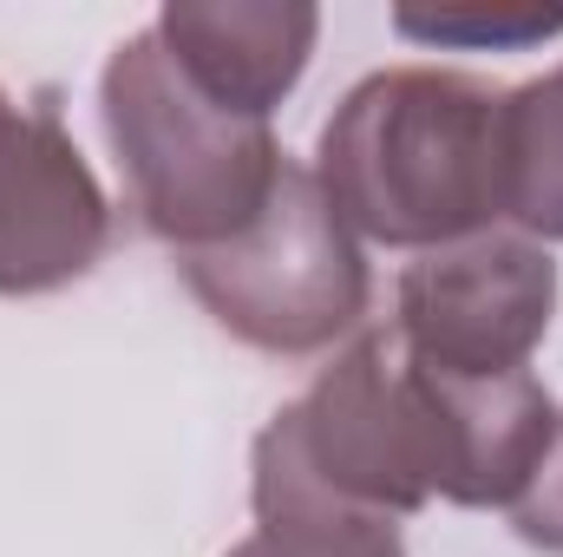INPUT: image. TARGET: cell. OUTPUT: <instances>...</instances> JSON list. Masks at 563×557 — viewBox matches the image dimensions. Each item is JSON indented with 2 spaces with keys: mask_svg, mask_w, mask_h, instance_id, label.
Returning <instances> with one entry per match:
<instances>
[{
  "mask_svg": "<svg viewBox=\"0 0 563 557\" xmlns=\"http://www.w3.org/2000/svg\"><path fill=\"white\" fill-rule=\"evenodd\" d=\"M263 433L321 492L380 518H407L432 499L511 512L551 452L558 401L531 368L452 374L394 328H367Z\"/></svg>",
  "mask_w": 563,
  "mask_h": 557,
  "instance_id": "cell-1",
  "label": "cell"
},
{
  "mask_svg": "<svg viewBox=\"0 0 563 557\" xmlns=\"http://www.w3.org/2000/svg\"><path fill=\"white\" fill-rule=\"evenodd\" d=\"M314 184L334 217L387 250H445L505 217V92L472 73L394 66L321 125Z\"/></svg>",
  "mask_w": 563,
  "mask_h": 557,
  "instance_id": "cell-2",
  "label": "cell"
},
{
  "mask_svg": "<svg viewBox=\"0 0 563 557\" xmlns=\"http://www.w3.org/2000/svg\"><path fill=\"white\" fill-rule=\"evenodd\" d=\"M99 119L119 151L144 230L164 237L177 256L243 237L269 210L288 164L269 119H243L217 106L170 59L157 26L112 46L99 73Z\"/></svg>",
  "mask_w": 563,
  "mask_h": 557,
  "instance_id": "cell-3",
  "label": "cell"
},
{
  "mask_svg": "<svg viewBox=\"0 0 563 557\" xmlns=\"http://www.w3.org/2000/svg\"><path fill=\"white\" fill-rule=\"evenodd\" d=\"M177 270L190 282V295L217 315V328H230L236 341L263 354L334 348L341 335L361 328L367 295H374L361 237L334 217L328 190L295 157L282 164L269 210L243 237L217 250H190L177 256Z\"/></svg>",
  "mask_w": 563,
  "mask_h": 557,
  "instance_id": "cell-4",
  "label": "cell"
},
{
  "mask_svg": "<svg viewBox=\"0 0 563 557\" xmlns=\"http://www.w3.org/2000/svg\"><path fill=\"white\" fill-rule=\"evenodd\" d=\"M558 315V263L531 237H465L400 276L394 335L452 374H525Z\"/></svg>",
  "mask_w": 563,
  "mask_h": 557,
  "instance_id": "cell-5",
  "label": "cell"
},
{
  "mask_svg": "<svg viewBox=\"0 0 563 557\" xmlns=\"http://www.w3.org/2000/svg\"><path fill=\"white\" fill-rule=\"evenodd\" d=\"M112 243V204L53 106L0 92V295H53L92 276Z\"/></svg>",
  "mask_w": 563,
  "mask_h": 557,
  "instance_id": "cell-6",
  "label": "cell"
},
{
  "mask_svg": "<svg viewBox=\"0 0 563 557\" xmlns=\"http://www.w3.org/2000/svg\"><path fill=\"white\" fill-rule=\"evenodd\" d=\"M151 26L217 106L269 119L308 73L321 13L301 0H170Z\"/></svg>",
  "mask_w": 563,
  "mask_h": 557,
  "instance_id": "cell-7",
  "label": "cell"
},
{
  "mask_svg": "<svg viewBox=\"0 0 563 557\" xmlns=\"http://www.w3.org/2000/svg\"><path fill=\"white\" fill-rule=\"evenodd\" d=\"M250 505H256V532L230 557H407L400 545V518L361 512L334 492H321L276 439H256L250 459Z\"/></svg>",
  "mask_w": 563,
  "mask_h": 557,
  "instance_id": "cell-8",
  "label": "cell"
},
{
  "mask_svg": "<svg viewBox=\"0 0 563 557\" xmlns=\"http://www.w3.org/2000/svg\"><path fill=\"white\" fill-rule=\"evenodd\" d=\"M505 217L531 243H563V66L505 92Z\"/></svg>",
  "mask_w": 563,
  "mask_h": 557,
  "instance_id": "cell-9",
  "label": "cell"
},
{
  "mask_svg": "<svg viewBox=\"0 0 563 557\" xmlns=\"http://www.w3.org/2000/svg\"><path fill=\"white\" fill-rule=\"evenodd\" d=\"M394 26L407 40L426 46H492V53H511V46H531V40H551L563 33V7H400Z\"/></svg>",
  "mask_w": 563,
  "mask_h": 557,
  "instance_id": "cell-10",
  "label": "cell"
},
{
  "mask_svg": "<svg viewBox=\"0 0 563 557\" xmlns=\"http://www.w3.org/2000/svg\"><path fill=\"white\" fill-rule=\"evenodd\" d=\"M511 525H518V538H525V545L563 557V414H558V433H551L544 466L531 472L525 499L511 505Z\"/></svg>",
  "mask_w": 563,
  "mask_h": 557,
  "instance_id": "cell-11",
  "label": "cell"
}]
</instances>
